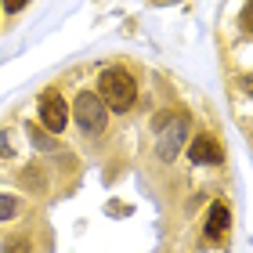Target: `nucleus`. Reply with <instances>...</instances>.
<instances>
[{"instance_id":"1a4fd4ad","label":"nucleus","mask_w":253,"mask_h":253,"mask_svg":"<svg viewBox=\"0 0 253 253\" xmlns=\"http://www.w3.org/2000/svg\"><path fill=\"white\" fill-rule=\"evenodd\" d=\"M243 29H250V33H253V0L243 7Z\"/></svg>"},{"instance_id":"f257e3e1","label":"nucleus","mask_w":253,"mask_h":253,"mask_svg":"<svg viewBox=\"0 0 253 253\" xmlns=\"http://www.w3.org/2000/svg\"><path fill=\"white\" fill-rule=\"evenodd\" d=\"M98 90H101V98H105V105L112 112H126L137 98L134 76L123 73V69H105V73L98 76Z\"/></svg>"},{"instance_id":"9d476101","label":"nucleus","mask_w":253,"mask_h":253,"mask_svg":"<svg viewBox=\"0 0 253 253\" xmlns=\"http://www.w3.org/2000/svg\"><path fill=\"white\" fill-rule=\"evenodd\" d=\"M0 4H4V7L11 11V15H15V11H18V7H26V4H29V0H0Z\"/></svg>"},{"instance_id":"423d86ee","label":"nucleus","mask_w":253,"mask_h":253,"mask_svg":"<svg viewBox=\"0 0 253 253\" xmlns=\"http://www.w3.org/2000/svg\"><path fill=\"white\" fill-rule=\"evenodd\" d=\"M228 228H232V210H228V203H210V210H206V239H224Z\"/></svg>"},{"instance_id":"6e6552de","label":"nucleus","mask_w":253,"mask_h":253,"mask_svg":"<svg viewBox=\"0 0 253 253\" xmlns=\"http://www.w3.org/2000/svg\"><path fill=\"white\" fill-rule=\"evenodd\" d=\"M0 253H33V250H29V243H26V239H7Z\"/></svg>"},{"instance_id":"7ed1b4c3","label":"nucleus","mask_w":253,"mask_h":253,"mask_svg":"<svg viewBox=\"0 0 253 253\" xmlns=\"http://www.w3.org/2000/svg\"><path fill=\"white\" fill-rule=\"evenodd\" d=\"M109 123V112H105V101L98 94H76V126L87 134H101Z\"/></svg>"},{"instance_id":"9b49d317","label":"nucleus","mask_w":253,"mask_h":253,"mask_svg":"<svg viewBox=\"0 0 253 253\" xmlns=\"http://www.w3.org/2000/svg\"><path fill=\"white\" fill-rule=\"evenodd\" d=\"M29 134H33V141H37V145H40V148H43V145H47V148H51V137H43V134H40V130H29Z\"/></svg>"},{"instance_id":"20e7f679","label":"nucleus","mask_w":253,"mask_h":253,"mask_svg":"<svg viewBox=\"0 0 253 253\" xmlns=\"http://www.w3.org/2000/svg\"><path fill=\"white\" fill-rule=\"evenodd\" d=\"M40 123L47 126L51 134H62L65 130L69 109H65V101L58 98V90H43V94H40Z\"/></svg>"},{"instance_id":"39448f33","label":"nucleus","mask_w":253,"mask_h":253,"mask_svg":"<svg viewBox=\"0 0 253 253\" xmlns=\"http://www.w3.org/2000/svg\"><path fill=\"white\" fill-rule=\"evenodd\" d=\"M188 159L199 163V167H213V163L224 159V152H221V145H217L210 134H199V137H192V145H188Z\"/></svg>"},{"instance_id":"0eeeda50","label":"nucleus","mask_w":253,"mask_h":253,"mask_svg":"<svg viewBox=\"0 0 253 253\" xmlns=\"http://www.w3.org/2000/svg\"><path fill=\"white\" fill-rule=\"evenodd\" d=\"M18 213V199L15 195H0V221H11Z\"/></svg>"},{"instance_id":"f03ea898","label":"nucleus","mask_w":253,"mask_h":253,"mask_svg":"<svg viewBox=\"0 0 253 253\" xmlns=\"http://www.w3.org/2000/svg\"><path fill=\"white\" fill-rule=\"evenodd\" d=\"M156 130H159V156L163 159H174L181 152V145H185L188 137V116H181V112H167V116L156 120Z\"/></svg>"}]
</instances>
